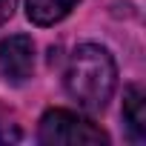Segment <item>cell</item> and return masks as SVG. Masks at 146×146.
<instances>
[{
    "instance_id": "6da1fadb",
    "label": "cell",
    "mask_w": 146,
    "mask_h": 146,
    "mask_svg": "<svg viewBox=\"0 0 146 146\" xmlns=\"http://www.w3.org/2000/svg\"><path fill=\"white\" fill-rule=\"evenodd\" d=\"M66 95L86 112H103L117 89V63L100 43H80L63 72Z\"/></svg>"
},
{
    "instance_id": "7a4b0ae2",
    "label": "cell",
    "mask_w": 146,
    "mask_h": 146,
    "mask_svg": "<svg viewBox=\"0 0 146 146\" xmlns=\"http://www.w3.org/2000/svg\"><path fill=\"white\" fill-rule=\"evenodd\" d=\"M37 140L43 146H100L109 143V135L69 109H49L37 123Z\"/></svg>"
},
{
    "instance_id": "3957f363",
    "label": "cell",
    "mask_w": 146,
    "mask_h": 146,
    "mask_svg": "<svg viewBox=\"0 0 146 146\" xmlns=\"http://www.w3.org/2000/svg\"><path fill=\"white\" fill-rule=\"evenodd\" d=\"M35 72V40L29 35H9L0 40V75L9 83H26Z\"/></svg>"
},
{
    "instance_id": "ba28073f",
    "label": "cell",
    "mask_w": 146,
    "mask_h": 146,
    "mask_svg": "<svg viewBox=\"0 0 146 146\" xmlns=\"http://www.w3.org/2000/svg\"><path fill=\"white\" fill-rule=\"evenodd\" d=\"M6 23H9V17H6V15H3V12H0V29H3V26H6Z\"/></svg>"
},
{
    "instance_id": "5b68a950",
    "label": "cell",
    "mask_w": 146,
    "mask_h": 146,
    "mask_svg": "<svg viewBox=\"0 0 146 146\" xmlns=\"http://www.w3.org/2000/svg\"><path fill=\"white\" fill-rule=\"evenodd\" d=\"M78 3L80 0H26V17L35 26H54Z\"/></svg>"
},
{
    "instance_id": "52a82bcc",
    "label": "cell",
    "mask_w": 146,
    "mask_h": 146,
    "mask_svg": "<svg viewBox=\"0 0 146 146\" xmlns=\"http://www.w3.org/2000/svg\"><path fill=\"white\" fill-rule=\"evenodd\" d=\"M15 6H17V0H0V12H3L6 17L15 15Z\"/></svg>"
},
{
    "instance_id": "277c9868",
    "label": "cell",
    "mask_w": 146,
    "mask_h": 146,
    "mask_svg": "<svg viewBox=\"0 0 146 146\" xmlns=\"http://www.w3.org/2000/svg\"><path fill=\"white\" fill-rule=\"evenodd\" d=\"M123 123L132 135V140L143 143L146 140V92L132 83L123 92Z\"/></svg>"
},
{
    "instance_id": "8992f818",
    "label": "cell",
    "mask_w": 146,
    "mask_h": 146,
    "mask_svg": "<svg viewBox=\"0 0 146 146\" xmlns=\"http://www.w3.org/2000/svg\"><path fill=\"white\" fill-rule=\"evenodd\" d=\"M20 137H23L20 123H17L6 109H0V143H17Z\"/></svg>"
}]
</instances>
